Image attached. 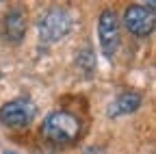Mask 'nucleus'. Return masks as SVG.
I'll return each mask as SVG.
<instances>
[{"instance_id": "obj_1", "label": "nucleus", "mask_w": 156, "mask_h": 154, "mask_svg": "<svg viewBox=\"0 0 156 154\" xmlns=\"http://www.w3.org/2000/svg\"><path fill=\"white\" fill-rule=\"evenodd\" d=\"M41 134L52 143H69L80 134V120L67 111H54L44 120Z\"/></svg>"}, {"instance_id": "obj_2", "label": "nucleus", "mask_w": 156, "mask_h": 154, "mask_svg": "<svg viewBox=\"0 0 156 154\" xmlns=\"http://www.w3.org/2000/svg\"><path fill=\"white\" fill-rule=\"evenodd\" d=\"M72 30V15L65 9H50L39 20V37L44 44L61 41Z\"/></svg>"}, {"instance_id": "obj_3", "label": "nucleus", "mask_w": 156, "mask_h": 154, "mask_svg": "<svg viewBox=\"0 0 156 154\" xmlns=\"http://www.w3.org/2000/svg\"><path fill=\"white\" fill-rule=\"evenodd\" d=\"M98 37H100L102 54L113 59L117 48H119V20L115 11H102L98 20Z\"/></svg>"}, {"instance_id": "obj_4", "label": "nucleus", "mask_w": 156, "mask_h": 154, "mask_svg": "<svg viewBox=\"0 0 156 154\" xmlns=\"http://www.w3.org/2000/svg\"><path fill=\"white\" fill-rule=\"evenodd\" d=\"M35 117V104L26 98H15L0 109V122L11 128L28 126Z\"/></svg>"}, {"instance_id": "obj_5", "label": "nucleus", "mask_w": 156, "mask_h": 154, "mask_svg": "<svg viewBox=\"0 0 156 154\" xmlns=\"http://www.w3.org/2000/svg\"><path fill=\"white\" fill-rule=\"evenodd\" d=\"M124 24L126 28L136 35V37H147L154 30V9L150 7H139V5H132L126 9L124 13Z\"/></svg>"}, {"instance_id": "obj_6", "label": "nucleus", "mask_w": 156, "mask_h": 154, "mask_svg": "<svg viewBox=\"0 0 156 154\" xmlns=\"http://www.w3.org/2000/svg\"><path fill=\"white\" fill-rule=\"evenodd\" d=\"M26 33V13L15 7L5 15V39L11 44L22 41V37Z\"/></svg>"}, {"instance_id": "obj_7", "label": "nucleus", "mask_w": 156, "mask_h": 154, "mask_svg": "<svg viewBox=\"0 0 156 154\" xmlns=\"http://www.w3.org/2000/svg\"><path fill=\"white\" fill-rule=\"evenodd\" d=\"M139 106H141V95L134 93V91H126V93H122L119 98L108 106V115H111V117H119V115L134 113Z\"/></svg>"}, {"instance_id": "obj_8", "label": "nucleus", "mask_w": 156, "mask_h": 154, "mask_svg": "<svg viewBox=\"0 0 156 154\" xmlns=\"http://www.w3.org/2000/svg\"><path fill=\"white\" fill-rule=\"evenodd\" d=\"M5 154H17V152H5Z\"/></svg>"}]
</instances>
